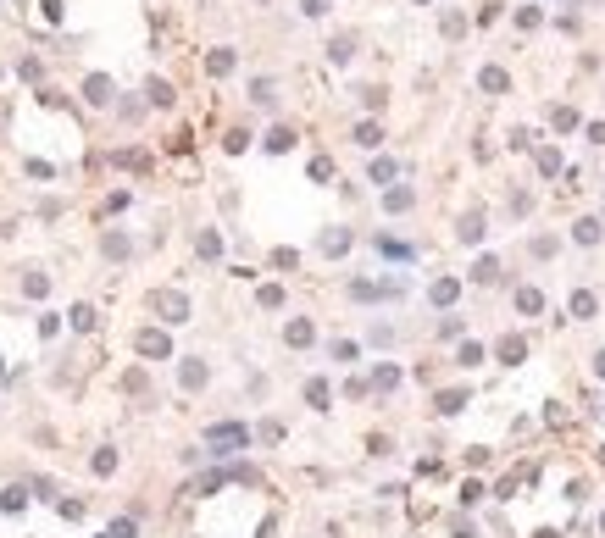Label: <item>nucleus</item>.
Returning <instances> with one entry per match:
<instances>
[{
  "label": "nucleus",
  "instance_id": "f257e3e1",
  "mask_svg": "<svg viewBox=\"0 0 605 538\" xmlns=\"http://www.w3.org/2000/svg\"><path fill=\"white\" fill-rule=\"evenodd\" d=\"M206 439H211V444H244V439H250V433H244V427H239V422H223V427H211V433H206Z\"/></svg>",
  "mask_w": 605,
  "mask_h": 538
},
{
  "label": "nucleus",
  "instance_id": "f03ea898",
  "mask_svg": "<svg viewBox=\"0 0 605 538\" xmlns=\"http://www.w3.org/2000/svg\"><path fill=\"white\" fill-rule=\"evenodd\" d=\"M155 306L167 311V322H183V311H189V306H183V300H178V295H161Z\"/></svg>",
  "mask_w": 605,
  "mask_h": 538
},
{
  "label": "nucleus",
  "instance_id": "7ed1b4c3",
  "mask_svg": "<svg viewBox=\"0 0 605 538\" xmlns=\"http://www.w3.org/2000/svg\"><path fill=\"white\" fill-rule=\"evenodd\" d=\"M139 350H145V355H167V339H161V333H145Z\"/></svg>",
  "mask_w": 605,
  "mask_h": 538
},
{
  "label": "nucleus",
  "instance_id": "20e7f679",
  "mask_svg": "<svg viewBox=\"0 0 605 538\" xmlns=\"http://www.w3.org/2000/svg\"><path fill=\"white\" fill-rule=\"evenodd\" d=\"M500 355H506V361H522V355H528V344H522V339H506V344H500Z\"/></svg>",
  "mask_w": 605,
  "mask_h": 538
},
{
  "label": "nucleus",
  "instance_id": "39448f33",
  "mask_svg": "<svg viewBox=\"0 0 605 538\" xmlns=\"http://www.w3.org/2000/svg\"><path fill=\"white\" fill-rule=\"evenodd\" d=\"M305 399L311 405H328V383H305Z\"/></svg>",
  "mask_w": 605,
  "mask_h": 538
},
{
  "label": "nucleus",
  "instance_id": "423d86ee",
  "mask_svg": "<svg viewBox=\"0 0 605 538\" xmlns=\"http://www.w3.org/2000/svg\"><path fill=\"white\" fill-rule=\"evenodd\" d=\"M594 372H600V378H605V355H594Z\"/></svg>",
  "mask_w": 605,
  "mask_h": 538
},
{
  "label": "nucleus",
  "instance_id": "0eeeda50",
  "mask_svg": "<svg viewBox=\"0 0 605 538\" xmlns=\"http://www.w3.org/2000/svg\"><path fill=\"white\" fill-rule=\"evenodd\" d=\"M600 528H605V522H600Z\"/></svg>",
  "mask_w": 605,
  "mask_h": 538
}]
</instances>
